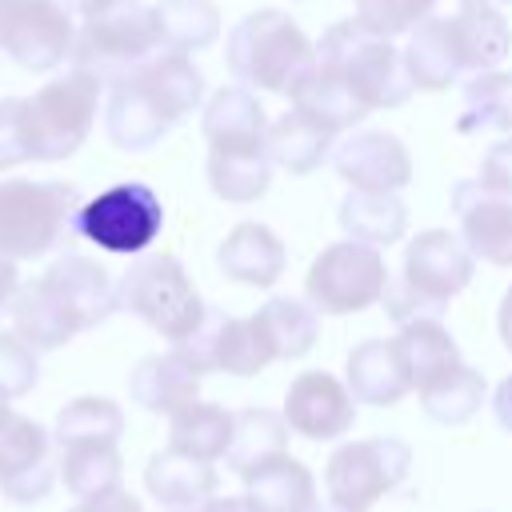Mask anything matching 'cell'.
Segmentation results:
<instances>
[{
  "label": "cell",
  "instance_id": "22",
  "mask_svg": "<svg viewBox=\"0 0 512 512\" xmlns=\"http://www.w3.org/2000/svg\"><path fill=\"white\" fill-rule=\"evenodd\" d=\"M200 128H204L208 148H256V144H268V116H264L260 100L240 84L216 88L208 96Z\"/></svg>",
  "mask_w": 512,
  "mask_h": 512
},
{
  "label": "cell",
  "instance_id": "17",
  "mask_svg": "<svg viewBox=\"0 0 512 512\" xmlns=\"http://www.w3.org/2000/svg\"><path fill=\"white\" fill-rule=\"evenodd\" d=\"M452 212L472 260L512 268V200L488 192L480 180H460L452 188Z\"/></svg>",
  "mask_w": 512,
  "mask_h": 512
},
{
  "label": "cell",
  "instance_id": "48",
  "mask_svg": "<svg viewBox=\"0 0 512 512\" xmlns=\"http://www.w3.org/2000/svg\"><path fill=\"white\" fill-rule=\"evenodd\" d=\"M196 512H252V504L244 500V496H212L204 508H196Z\"/></svg>",
  "mask_w": 512,
  "mask_h": 512
},
{
  "label": "cell",
  "instance_id": "36",
  "mask_svg": "<svg viewBox=\"0 0 512 512\" xmlns=\"http://www.w3.org/2000/svg\"><path fill=\"white\" fill-rule=\"evenodd\" d=\"M456 132H508L512 136V72L492 68L464 84Z\"/></svg>",
  "mask_w": 512,
  "mask_h": 512
},
{
  "label": "cell",
  "instance_id": "49",
  "mask_svg": "<svg viewBox=\"0 0 512 512\" xmlns=\"http://www.w3.org/2000/svg\"><path fill=\"white\" fill-rule=\"evenodd\" d=\"M496 328H500V340H504V348L512 352V288L504 292V300H500V312H496Z\"/></svg>",
  "mask_w": 512,
  "mask_h": 512
},
{
  "label": "cell",
  "instance_id": "43",
  "mask_svg": "<svg viewBox=\"0 0 512 512\" xmlns=\"http://www.w3.org/2000/svg\"><path fill=\"white\" fill-rule=\"evenodd\" d=\"M28 160H32V148H28V128H24V100L8 96L0 100V168H16Z\"/></svg>",
  "mask_w": 512,
  "mask_h": 512
},
{
  "label": "cell",
  "instance_id": "32",
  "mask_svg": "<svg viewBox=\"0 0 512 512\" xmlns=\"http://www.w3.org/2000/svg\"><path fill=\"white\" fill-rule=\"evenodd\" d=\"M232 428H236V412L220 408V404H188L172 416L168 424V448L180 452V456H192V460H220L228 456V444H232Z\"/></svg>",
  "mask_w": 512,
  "mask_h": 512
},
{
  "label": "cell",
  "instance_id": "53",
  "mask_svg": "<svg viewBox=\"0 0 512 512\" xmlns=\"http://www.w3.org/2000/svg\"><path fill=\"white\" fill-rule=\"evenodd\" d=\"M500 4H512V0H500Z\"/></svg>",
  "mask_w": 512,
  "mask_h": 512
},
{
  "label": "cell",
  "instance_id": "41",
  "mask_svg": "<svg viewBox=\"0 0 512 512\" xmlns=\"http://www.w3.org/2000/svg\"><path fill=\"white\" fill-rule=\"evenodd\" d=\"M436 0H356V24L380 40H392L400 32L420 28L432 16Z\"/></svg>",
  "mask_w": 512,
  "mask_h": 512
},
{
  "label": "cell",
  "instance_id": "1",
  "mask_svg": "<svg viewBox=\"0 0 512 512\" xmlns=\"http://www.w3.org/2000/svg\"><path fill=\"white\" fill-rule=\"evenodd\" d=\"M472 252L464 240L448 228H428L416 232L404 248V268L384 288V312L396 320V328L416 324V320H440L448 300H456L472 284Z\"/></svg>",
  "mask_w": 512,
  "mask_h": 512
},
{
  "label": "cell",
  "instance_id": "2",
  "mask_svg": "<svg viewBox=\"0 0 512 512\" xmlns=\"http://www.w3.org/2000/svg\"><path fill=\"white\" fill-rule=\"evenodd\" d=\"M224 56H228V68L240 80V88L292 96L296 84L316 64V44L304 36V28L288 12L260 8L228 32Z\"/></svg>",
  "mask_w": 512,
  "mask_h": 512
},
{
  "label": "cell",
  "instance_id": "6",
  "mask_svg": "<svg viewBox=\"0 0 512 512\" xmlns=\"http://www.w3.org/2000/svg\"><path fill=\"white\" fill-rule=\"evenodd\" d=\"M76 208L80 196L64 180H0V252L8 260L52 252Z\"/></svg>",
  "mask_w": 512,
  "mask_h": 512
},
{
  "label": "cell",
  "instance_id": "33",
  "mask_svg": "<svg viewBox=\"0 0 512 512\" xmlns=\"http://www.w3.org/2000/svg\"><path fill=\"white\" fill-rule=\"evenodd\" d=\"M292 108H300L304 116H312L316 124H324L328 132H344V128H356L364 116H368V108L356 100V92L332 72V68H324L320 60L308 68V76L296 84V92H292Z\"/></svg>",
  "mask_w": 512,
  "mask_h": 512
},
{
  "label": "cell",
  "instance_id": "35",
  "mask_svg": "<svg viewBox=\"0 0 512 512\" xmlns=\"http://www.w3.org/2000/svg\"><path fill=\"white\" fill-rule=\"evenodd\" d=\"M288 452V424L280 412L272 408H240L236 412V428H232V444H228V468L248 476L252 468L268 464L272 456Z\"/></svg>",
  "mask_w": 512,
  "mask_h": 512
},
{
  "label": "cell",
  "instance_id": "52",
  "mask_svg": "<svg viewBox=\"0 0 512 512\" xmlns=\"http://www.w3.org/2000/svg\"><path fill=\"white\" fill-rule=\"evenodd\" d=\"M460 4H468V0H460ZM488 4H492V0H488Z\"/></svg>",
  "mask_w": 512,
  "mask_h": 512
},
{
  "label": "cell",
  "instance_id": "9",
  "mask_svg": "<svg viewBox=\"0 0 512 512\" xmlns=\"http://www.w3.org/2000/svg\"><path fill=\"white\" fill-rule=\"evenodd\" d=\"M412 464V448L400 436H368V440H348L328 456L324 468V488L336 508L348 512H368L380 496L404 484Z\"/></svg>",
  "mask_w": 512,
  "mask_h": 512
},
{
  "label": "cell",
  "instance_id": "51",
  "mask_svg": "<svg viewBox=\"0 0 512 512\" xmlns=\"http://www.w3.org/2000/svg\"><path fill=\"white\" fill-rule=\"evenodd\" d=\"M316 512H348V508H336V504H328V508H316Z\"/></svg>",
  "mask_w": 512,
  "mask_h": 512
},
{
  "label": "cell",
  "instance_id": "26",
  "mask_svg": "<svg viewBox=\"0 0 512 512\" xmlns=\"http://www.w3.org/2000/svg\"><path fill=\"white\" fill-rule=\"evenodd\" d=\"M404 68H408L412 88H424V92H444L464 72L452 28H448V16H428L420 28L408 32Z\"/></svg>",
  "mask_w": 512,
  "mask_h": 512
},
{
  "label": "cell",
  "instance_id": "34",
  "mask_svg": "<svg viewBox=\"0 0 512 512\" xmlns=\"http://www.w3.org/2000/svg\"><path fill=\"white\" fill-rule=\"evenodd\" d=\"M12 324H16V336L32 348V352H52V348H64L76 328L68 320V312L56 304V296L44 288V280H28L20 284L16 300H12Z\"/></svg>",
  "mask_w": 512,
  "mask_h": 512
},
{
  "label": "cell",
  "instance_id": "31",
  "mask_svg": "<svg viewBox=\"0 0 512 512\" xmlns=\"http://www.w3.org/2000/svg\"><path fill=\"white\" fill-rule=\"evenodd\" d=\"M252 320H256L272 360H300L312 352V344L320 336V312L296 296H272Z\"/></svg>",
  "mask_w": 512,
  "mask_h": 512
},
{
  "label": "cell",
  "instance_id": "25",
  "mask_svg": "<svg viewBox=\"0 0 512 512\" xmlns=\"http://www.w3.org/2000/svg\"><path fill=\"white\" fill-rule=\"evenodd\" d=\"M244 500L252 512H316V480L296 456H272L244 476Z\"/></svg>",
  "mask_w": 512,
  "mask_h": 512
},
{
  "label": "cell",
  "instance_id": "11",
  "mask_svg": "<svg viewBox=\"0 0 512 512\" xmlns=\"http://www.w3.org/2000/svg\"><path fill=\"white\" fill-rule=\"evenodd\" d=\"M76 40L72 12L60 0H0V52L24 72H52Z\"/></svg>",
  "mask_w": 512,
  "mask_h": 512
},
{
  "label": "cell",
  "instance_id": "7",
  "mask_svg": "<svg viewBox=\"0 0 512 512\" xmlns=\"http://www.w3.org/2000/svg\"><path fill=\"white\" fill-rule=\"evenodd\" d=\"M100 92L104 84L80 68H68L64 76L32 92L24 100V128H28L32 160H68L88 140V128L100 108Z\"/></svg>",
  "mask_w": 512,
  "mask_h": 512
},
{
  "label": "cell",
  "instance_id": "38",
  "mask_svg": "<svg viewBox=\"0 0 512 512\" xmlns=\"http://www.w3.org/2000/svg\"><path fill=\"white\" fill-rule=\"evenodd\" d=\"M124 432V412L120 404H112L108 396H80L68 400L56 412L52 424V440L60 448H76V444H116Z\"/></svg>",
  "mask_w": 512,
  "mask_h": 512
},
{
  "label": "cell",
  "instance_id": "24",
  "mask_svg": "<svg viewBox=\"0 0 512 512\" xmlns=\"http://www.w3.org/2000/svg\"><path fill=\"white\" fill-rule=\"evenodd\" d=\"M448 28H452V40H456V52H460L464 72H476V76L480 72H492L496 64H504V56L512 48L508 20L488 0L460 4V12L448 16Z\"/></svg>",
  "mask_w": 512,
  "mask_h": 512
},
{
  "label": "cell",
  "instance_id": "8",
  "mask_svg": "<svg viewBox=\"0 0 512 512\" xmlns=\"http://www.w3.org/2000/svg\"><path fill=\"white\" fill-rule=\"evenodd\" d=\"M72 228L112 256H140L164 228V204L148 184H112L76 208Z\"/></svg>",
  "mask_w": 512,
  "mask_h": 512
},
{
  "label": "cell",
  "instance_id": "18",
  "mask_svg": "<svg viewBox=\"0 0 512 512\" xmlns=\"http://www.w3.org/2000/svg\"><path fill=\"white\" fill-rule=\"evenodd\" d=\"M40 280L56 296V304L68 312L76 332L104 324L120 308L112 276L104 272V264H96L88 256H56Z\"/></svg>",
  "mask_w": 512,
  "mask_h": 512
},
{
  "label": "cell",
  "instance_id": "37",
  "mask_svg": "<svg viewBox=\"0 0 512 512\" xmlns=\"http://www.w3.org/2000/svg\"><path fill=\"white\" fill-rule=\"evenodd\" d=\"M164 52H200L220 36V12L212 0H160L152 8Z\"/></svg>",
  "mask_w": 512,
  "mask_h": 512
},
{
  "label": "cell",
  "instance_id": "20",
  "mask_svg": "<svg viewBox=\"0 0 512 512\" xmlns=\"http://www.w3.org/2000/svg\"><path fill=\"white\" fill-rule=\"evenodd\" d=\"M344 376H348L344 388L352 392V400L372 404V408H392V404H400L412 392L392 340H364V344H356L348 352Z\"/></svg>",
  "mask_w": 512,
  "mask_h": 512
},
{
  "label": "cell",
  "instance_id": "46",
  "mask_svg": "<svg viewBox=\"0 0 512 512\" xmlns=\"http://www.w3.org/2000/svg\"><path fill=\"white\" fill-rule=\"evenodd\" d=\"M492 412H496V424L504 432H512V376H504L492 392Z\"/></svg>",
  "mask_w": 512,
  "mask_h": 512
},
{
  "label": "cell",
  "instance_id": "15",
  "mask_svg": "<svg viewBox=\"0 0 512 512\" xmlns=\"http://www.w3.org/2000/svg\"><path fill=\"white\" fill-rule=\"evenodd\" d=\"M336 176L356 192H400L412 180V156L400 136L392 132H352L332 152Z\"/></svg>",
  "mask_w": 512,
  "mask_h": 512
},
{
  "label": "cell",
  "instance_id": "27",
  "mask_svg": "<svg viewBox=\"0 0 512 512\" xmlns=\"http://www.w3.org/2000/svg\"><path fill=\"white\" fill-rule=\"evenodd\" d=\"M396 356L404 364V376L416 392H424L428 384H436L440 376H448L460 360V348L452 340V332L440 324V320H416V324H404L396 336Z\"/></svg>",
  "mask_w": 512,
  "mask_h": 512
},
{
  "label": "cell",
  "instance_id": "42",
  "mask_svg": "<svg viewBox=\"0 0 512 512\" xmlns=\"http://www.w3.org/2000/svg\"><path fill=\"white\" fill-rule=\"evenodd\" d=\"M36 380H40L36 352L16 332H0V404L32 392Z\"/></svg>",
  "mask_w": 512,
  "mask_h": 512
},
{
  "label": "cell",
  "instance_id": "12",
  "mask_svg": "<svg viewBox=\"0 0 512 512\" xmlns=\"http://www.w3.org/2000/svg\"><path fill=\"white\" fill-rule=\"evenodd\" d=\"M172 352L196 372H232V376H256L272 364V352L256 328L252 316H228L220 308H208L192 336L172 344Z\"/></svg>",
  "mask_w": 512,
  "mask_h": 512
},
{
  "label": "cell",
  "instance_id": "23",
  "mask_svg": "<svg viewBox=\"0 0 512 512\" xmlns=\"http://www.w3.org/2000/svg\"><path fill=\"white\" fill-rule=\"evenodd\" d=\"M128 396L160 416H176L180 408L196 404L200 396V376L176 356V352H160V356H144L136 360L132 376H128Z\"/></svg>",
  "mask_w": 512,
  "mask_h": 512
},
{
  "label": "cell",
  "instance_id": "14",
  "mask_svg": "<svg viewBox=\"0 0 512 512\" xmlns=\"http://www.w3.org/2000/svg\"><path fill=\"white\" fill-rule=\"evenodd\" d=\"M172 124H180V116L172 112V104L152 88V80L136 68L124 80L108 84V108H104V128L108 140L120 152H144L152 144H160Z\"/></svg>",
  "mask_w": 512,
  "mask_h": 512
},
{
  "label": "cell",
  "instance_id": "29",
  "mask_svg": "<svg viewBox=\"0 0 512 512\" xmlns=\"http://www.w3.org/2000/svg\"><path fill=\"white\" fill-rule=\"evenodd\" d=\"M208 184L228 204H252L272 184V156L268 144L256 148H208Z\"/></svg>",
  "mask_w": 512,
  "mask_h": 512
},
{
  "label": "cell",
  "instance_id": "13",
  "mask_svg": "<svg viewBox=\"0 0 512 512\" xmlns=\"http://www.w3.org/2000/svg\"><path fill=\"white\" fill-rule=\"evenodd\" d=\"M52 436L36 420L0 404V492L12 504H36L52 492Z\"/></svg>",
  "mask_w": 512,
  "mask_h": 512
},
{
  "label": "cell",
  "instance_id": "5",
  "mask_svg": "<svg viewBox=\"0 0 512 512\" xmlns=\"http://www.w3.org/2000/svg\"><path fill=\"white\" fill-rule=\"evenodd\" d=\"M116 300H120L124 312L140 316L152 332H160L172 344L192 336L196 324L208 312V304L192 288L184 264L176 256H168V252L136 256L128 264V272L116 280Z\"/></svg>",
  "mask_w": 512,
  "mask_h": 512
},
{
  "label": "cell",
  "instance_id": "28",
  "mask_svg": "<svg viewBox=\"0 0 512 512\" xmlns=\"http://www.w3.org/2000/svg\"><path fill=\"white\" fill-rule=\"evenodd\" d=\"M332 140H336V132L316 124L300 108H292L268 124V156H272V164H280L292 176H308L324 160H332V152H336Z\"/></svg>",
  "mask_w": 512,
  "mask_h": 512
},
{
  "label": "cell",
  "instance_id": "45",
  "mask_svg": "<svg viewBox=\"0 0 512 512\" xmlns=\"http://www.w3.org/2000/svg\"><path fill=\"white\" fill-rule=\"evenodd\" d=\"M68 512H144V508H140V500H136L132 492L116 488V492H108V496L80 500V504H76V508H68Z\"/></svg>",
  "mask_w": 512,
  "mask_h": 512
},
{
  "label": "cell",
  "instance_id": "10",
  "mask_svg": "<svg viewBox=\"0 0 512 512\" xmlns=\"http://www.w3.org/2000/svg\"><path fill=\"white\" fill-rule=\"evenodd\" d=\"M384 288H388V264H384L380 248H368L356 240L328 244L312 260L308 280H304L308 304L328 316L364 312L376 300H384Z\"/></svg>",
  "mask_w": 512,
  "mask_h": 512
},
{
  "label": "cell",
  "instance_id": "16",
  "mask_svg": "<svg viewBox=\"0 0 512 512\" xmlns=\"http://www.w3.org/2000/svg\"><path fill=\"white\" fill-rule=\"evenodd\" d=\"M284 424L304 440H336L356 424L352 392L328 372H300L284 392Z\"/></svg>",
  "mask_w": 512,
  "mask_h": 512
},
{
  "label": "cell",
  "instance_id": "50",
  "mask_svg": "<svg viewBox=\"0 0 512 512\" xmlns=\"http://www.w3.org/2000/svg\"><path fill=\"white\" fill-rule=\"evenodd\" d=\"M60 4H64L68 12H80V16L88 20V16H96V12H104V8L112 4V0H60Z\"/></svg>",
  "mask_w": 512,
  "mask_h": 512
},
{
  "label": "cell",
  "instance_id": "4",
  "mask_svg": "<svg viewBox=\"0 0 512 512\" xmlns=\"http://www.w3.org/2000/svg\"><path fill=\"white\" fill-rule=\"evenodd\" d=\"M156 52H160V32L152 8L144 0H112L104 12L88 16L76 28L68 64L108 88L128 72H136Z\"/></svg>",
  "mask_w": 512,
  "mask_h": 512
},
{
  "label": "cell",
  "instance_id": "21",
  "mask_svg": "<svg viewBox=\"0 0 512 512\" xmlns=\"http://www.w3.org/2000/svg\"><path fill=\"white\" fill-rule=\"evenodd\" d=\"M216 468L204 464V460H192V456H180L172 448L156 452L144 468V488L156 504L164 508H176V512H196L204 508L212 496H216Z\"/></svg>",
  "mask_w": 512,
  "mask_h": 512
},
{
  "label": "cell",
  "instance_id": "40",
  "mask_svg": "<svg viewBox=\"0 0 512 512\" xmlns=\"http://www.w3.org/2000/svg\"><path fill=\"white\" fill-rule=\"evenodd\" d=\"M484 404V376L472 368V364H456L448 376H440L436 384H428L420 392V408L428 420L444 424V428H456V424H468Z\"/></svg>",
  "mask_w": 512,
  "mask_h": 512
},
{
  "label": "cell",
  "instance_id": "39",
  "mask_svg": "<svg viewBox=\"0 0 512 512\" xmlns=\"http://www.w3.org/2000/svg\"><path fill=\"white\" fill-rule=\"evenodd\" d=\"M120 476H124V460H120L116 444H76V448H64L60 480H64V488L72 496H80V500L108 496V492L120 488Z\"/></svg>",
  "mask_w": 512,
  "mask_h": 512
},
{
  "label": "cell",
  "instance_id": "30",
  "mask_svg": "<svg viewBox=\"0 0 512 512\" xmlns=\"http://www.w3.org/2000/svg\"><path fill=\"white\" fill-rule=\"evenodd\" d=\"M340 228L348 232V240L368 244V248H388L404 236L408 228V208L396 192H348L340 200Z\"/></svg>",
  "mask_w": 512,
  "mask_h": 512
},
{
  "label": "cell",
  "instance_id": "44",
  "mask_svg": "<svg viewBox=\"0 0 512 512\" xmlns=\"http://www.w3.org/2000/svg\"><path fill=\"white\" fill-rule=\"evenodd\" d=\"M476 180H480L488 192L512 200V136L496 140V144L484 152V160H480V176H476Z\"/></svg>",
  "mask_w": 512,
  "mask_h": 512
},
{
  "label": "cell",
  "instance_id": "19",
  "mask_svg": "<svg viewBox=\"0 0 512 512\" xmlns=\"http://www.w3.org/2000/svg\"><path fill=\"white\" fill-rule=\"evenodd\" d=\"M216 264L228 280L236 284H248V288H272L280 276H284V264H288V252L280 244V236L256 220H244L236 224L220 248H216Z\"/></svg>",
  "mask_w": 512,
  "mask_h": 512
},
{
  "label": "cell",
  "instance_id": "3",
  "mask_svg": "<svg viewBox=\"0 0 512 512\" xmlns=\"http://www.w3.org/2000/svg\"><path fill=\"white\" fill-rule=\"evenodd\" d=\"M316 60L324 68H332L356 92V100L368 112H376V108H400L412 96L404 52L392 40H380V36L364 32L356 20L332 24L320 36V44H316Z\"/></svg>",
  "mask_w": 512,
  "mask_h": 512
},
{
  "label": "cell",
  "instance_id": "47",
  "mask_svg": "<svg viewBox=\"0 0 512 512\" xmlns=\"http://www.w3.org/2000/svg\"><path fill=\"white\" fill-rule=\"evenodd\" d=\"M16 292H20V280H16V260H8V256L0 252V312H4V308H12Z\"/></svg>",
  "mask_w": 512,
  "mask_h": 512
}]
</instances>
